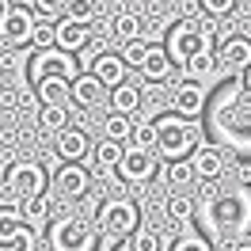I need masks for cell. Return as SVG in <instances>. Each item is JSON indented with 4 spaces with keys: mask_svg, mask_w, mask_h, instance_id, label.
<instances>
[{
    "mask_svg": "<svg viewBox=\"0 0 251 251\" xmlns=\"http://www.w3.org/2000/svg\"><path fill=\"white\" fill-rule=\"evenodd\" d=\"M198 137H202V129L183 118V114H164L156 118V156H164L168 164L172 160H187V152L198 149Z\"/></svg>",
    "mask_w": 251,
    "mask_h": 251,
    "instance_id": "1",
    "label": "cell"
},
{
    "mask_svg": "<svg viewBox=\"0 0 251 251\" xmlns=\"http://www.w3.org/2000/svg\"><path fill=\"white\" fill-rule=\"evenodd\" d=\"M84 69H80L76 53H65L61 46L53 50H31V61H27V80H31V88H38L42 80H73L80 76Z\"/></svg>",
    "mask_w": 251,
    "mask_h": 251,
    "instance_id": "2",
    "label": "cell"
},
{
    "mask_svg": "<svg viewBox=\"0 0 251 251\" xmlns=\"http://www.w3.org/2000/svg\"><path fill=\"white\" fill-rule=\"evenodd\" d=\"M164 50H168L172 65H179V69H187V61L194 57V53L213 50V38L198 27V12H187V19L175 23L172 34H168V42H164Z\"/></svg>",
    "mask_w": 251,
    "mask_h": 251,
    "instance_id": "3",
    "label": "cell"
},
{
    "mask_svg": "<svg viewBox=\"0 0 251 251\" xmlns=\"http://www.w3.org/2000/svg\"><path fill=\"white\" fill-rule=\"evenodd\" d=\"M137 225H141V209L129 198H107L95 209V228L110 240H129L137 232Z\"/></svg>",
    "mask_w": 251,
    "mask_h": 251,
    "instance_id": "4",
    "label": "cell"
},
{
    "mask_svg": "<svg viewBox=\"0 0 251 251\" xmlns=\"http://www.w3.org/2000/svg\"><path fill=\"white\" fill-rule=\"evenodd\" d=\"M50 251H95V236L92 225L76 213H65V217L50 221Z\"/></svg>",
    "mask_w": 251,
    "mask_h": 251,
    "instance_id": "5",
    "label": "cell"
},
{
    "mask_svg": "<svg viewBox=\"0 0 251 251\" xmlns=\"http://www.w3.org/2000/svg\"><path fill=\"white\" fill-rule=\"evenodd\" d=\"M4 190L8 194H16L19 202H27V198H42L46 194V168L38 164V160H12L8 168H4Z\"/></svg>",
    "mask_w": 251,
    "mask_h": 251,
    "instance_id": "6",
    "label": "cell"
},
{
    "mask_svg": "<svg viewBox=\"0 0 251 251\" xmlns=\"http://www.w3.org/2000/svg\"><path fill=\"white\" fill-rule=\"evenodd\" d=\"M160 172V156L156 152H145V149H126V160L118 175H122L126 183H133V187H145V183H152Z\"/></svg>",
    "mask_w": 251,
    "mask_h": 251,
    "instance_id": "7",
    "label": "cell"
},
{
    "mask_svg": "<svg viewBox=\"0 0 251 251\" xmlns=\"http://www.w3.org/2000/svg\"><path fill=\"white\" fill-rule=\"evenodd\" d=\"M34 31H38V16H34L27 4H16V8H12V16L0 23V38H4V42H12V46L31 42Z\"/></svg>",
    "mask_w": 251,
    "mask_h": 251,
    "instance_id": "8",
    "label": "cell"
},
{
    "mask_svg": "<svg viewBox=\"0 0 251 251\" xmlns=\"http://www.w3.org/2000/svg\"><path fill=\"white\" fill-rule=\"evenodd\" d=\"M92 187V172L84 168V164H61L57 172H53V190L61 194V198H84Z\"/></svg>",
    "mask_w": 251,
    "mask_h": 251,
    "instance_id": "9",
    "label": "cell"
},
{
    "mask_svg": "<svg viewBox=\"0 0 251 251\" xmlns=\"http://www.w3.org/2000/svg\"><path fill=\"white\" fill-rule=\"evenodd\" d=\"M172 107L175 114H183V118H202V110H205V92H202V84L198 80H179L175 84V92H172Z\"/></svg>",
    "mask_w": 251,
    "mask_h": 251,
    "instance_id": "10",
    "label": "cell"
},
{
    "mask_svg": "<svg viewBox=\"0 0 251 251\" xmlns=\"http://www.w3.org/2000/svg\"><path fill=\"white\" fill-rule=\"evenodd\" d=\"M53 149H57V156H61L65 164H84V160L92 156V137H88L84 129H76V126H69V129L57 133Z\"/></svg>",
    "mask_w": 251,
    "mask_h": 251,
    "instance_id": "11",
    "label": "cell"
},
{
    "mask_svg": "<svg viewBox=\"0 0 251 251\" xmlns=\"http://www.w3.org/2000/svg\"><path fill=\"white\" fill-rule=\"evenodd\" d=\"M217 65H228V69H251V38L248 34H225L217 46Z\"/></svg>",
    "mask_w": 251,
    "mask_h": 251,
    "instance_id": "12",
    "label": "cell"
},
{
    "mask_svg": "<svg viewBox=\"0 0 251 251\" xmlns=\"http://www.w3.org/2000/svg\"><path fill=\"white\" fill-rule=\"evenodd\" d=\"M190 164L198 172V183H213V179L225 175V152H221L217 145H198L190 152Z\"/></svg>",
    "mask_w": 251,
    "mask_h": 251,
    "instance_id": "13",
    "label": "cell"
},
{
    "mask_svg": "<svg viewBox=\"0 0 251 251\" xmlns=\"http://www.w3.org/2000/svg\"><path fill=\"white\" fill-rule=\"evenodd\" d=\"M92 23H80V19H57V46L65 50V53H80V50L92 42Z\"/></svg>",
    "mask_w": 251,
    "mask_h": 251,
    "instance_id": "14",
    "label": "cell"
},
{
    "mask_svg": "<svg viewBox=\"0 0 251 251\" xmlns=\"http://www.w3.org/2000/svg\"><path fill=\"white\" fill-rule=\"evenodd\" d=\"M107 99V88L95 80V73H80L73 80V107H99Z\"/></svg>",
    "mask_w": 251,
    "mask_h": 251,
    "instance_id": "15",
    "label": "cell"
},
{
    "mask_svg": "<svg viewBox=\"0 0 251 251\" xmlns=\"http://www.w3.org/2000/svg\"><path fill=\"white\" fill-rule=\"evenodd\" d=\"M92 73H95V80L103 84V88H122L126 84V61H122V53H103L99 61L92 65Z\"/></svg>",
    "mask_w": 251,
    "mask_h": 251,
    "instance_id": "16",
    "label": "cell"
},
{
    "mask_svg": "<svg viewBox=\"0 0 251 251\" xmlns=\"http://www.w3.org/2000/svg\"><path fill=\"white\" fill-rule=\"evenodd\" d=\"M38 107H73V84L69 80H42L34 88Z\"/></svg>",
    "mask_w": 251,
    "mask_h": 251,
    "instance_id": "17",
    "label": "cell"
},
{
    "mask_svg": "<svg viewBox=\"0 0 251 251\" xmlns=\"http://www.w3.org/2000/svg\"><path fill=\"white\" fill-rule=\"evenodd\" d=\"M172 73V57H168V50L156 46V42H149V53H145V65H141V76L145 80H168Z\"/></svg>",
    "mask_w": 251,
    "mask_h": 251,
    "instance_id": "18",
    "label": "cell"
},
{
    "mask_svg": "<svg viewBox=\"0 0 251 251\" xmlns=\"http://www.w3.org/2000/svg\"><path fill=\"white\" fill-rule=\"evenodd\" d=\"M110 107H114V114H129V118H133V114L141 110V88L126 80L122 88L110 92Z\"/></svg>",
    "mask_w": 251,
    "mask_h": 251,
    "instance_id": "19",
    "label": "cell"
},
{
    "mask_svg": "<svg viewBox=\"0 0 251 251\" xmlns=\"http://www.w3.org/2000/svg\"><path fill=\"white\" fill-rule=\"evenodd\" d=\"M19 213H23V225L27 228H46L50 225V198L42 194V198H27V202H19Z\"/></svg>",
    "mask_w": 251,
    "mask_h": 251,
    "instance_id": "20",
    "label": "cell"
},
{
    "mask_svg": "<svg viewBox=\"0 0 251 251\" xmlns=\"http://www.w3.org/2000/svg\"><path fill=\"white\" fill-rule=\"evenodd\" d=\"M126 160V145L122 141H110V137H103V141L95 145V164L103 168V172H118Z\"/></svg>",
    "mask_w": 251,
    "mask_h": 251,
    "instance_id": "21",
    "label": "cell"
},
{
    "mask_svg": "<svg viewBox=\"0 0 251 251\" xmlns=\"http://www.w3.org/2000/svg\"><path fill=\"white\" fill-rule=\"evenodd\" d=\"M164 179H168V187H172V190H187V187L198 183V172H194L190 160H172L168 172H164Z\"/></svg>",
    "mask_w": 251,
    "mask_h": 251,
    "instance_id": "22",
    "label": "cell"
},
{
    "mask_svg": "<svg viewBox=\"0 0 251 251\" xmlns=\"http://www.w3.org/2000/svg\"><path fill=\"white\" fill-rule=\"evenodd\" d=\"M23 228H27V225H23L19 205H0V248H4V244H12Z\"/></svg>",
    "mask_w": 251,
    "mask_h": 251,
    "instance_id": "23",
    "label": "cell"
},
{
    "mask_svg": "<svg viewBox=\"0 0 251 251\" xmlns=\"http://www.w3.org/2000/svg\"><path fill=\"white\" fill-rule=\"evenodd\" d=\"M38 129L53 133V137L69 129V107H38Z\"/></svg>",
    "mask_w": 251,
    "mask_h": 251,
    "instance_id": "24",
    "label": "cell"
},
{
    "mask_svg": "<svg viewBox=\"0 0 251 251\" xmlns=\"http://www.w3.org/2000/svg\"><path fill=\"white\" fill-rule=\"evenodd\" d=\"M213 69H217V50H202V53H194V57L187 61L183 76H187V80H205Z\"/></svg>",
    "mask_w": 251,
    "mask_h": 251,
    "instance_id": "25",
    "label": "cell"
},
{
    "mask_svg": "<svg viewBox=\"0 0 251 251\" xmlns=\"http://www.w3.org/2000/svg\"><path fill=\"white\" fill-rule=\"evenodd\" d=\"M103 137L126 145L129 137H133V118H129V114H107V122H103Z\"/></svg>",
    "mask_w": 251,
    "mask_h": 251,
    "instance_id": "26",
    "label": "cell"
},
{
    "mask_svg": "<svg viewBox=\"0 0 251 251\" xmlns=\"http://www.w3.org/2000/svg\"><path fill=\"white\" fill-rule=\"evenodd\" d=\"M145 23L141 16H133V12H122V16H114V34L122 38V42H137V38H145Z\"/></svg>",
    "mask_w": 251,
    "mask_h": 251,
    "instance_id": "27",
    "label": "cell"
},
{
    "mask_svg": "<svg viewBox=\"0 0 251 251\" xmlns=\"http://www.w3.org/2000/svg\"><path fill=\"white\" fill-rule=\"evenodd\" d=\"M164 213H168V221H175V225H187V221L194 217V198H187V194H172L168 205H164Z\"/></svg>",
    "mask_w": 251,
    "mask_h": 251,
    "instance_id": "28",
    "label": "cell"
},
{
    "mask_svg": "<svg viewBox=\"0 0 251 251\" xmlns=\"http://www.w3.org/2000/svg\"><path fill=\"white\" fill-rule=\"evenodd\" d=\"M129 149H145V152H156V122H133V137Z\"/></svg>",
    "mask_w": 251,
    "mask_h": 251,
    "instance_id": "29",
    "label": "cell"
},
{
    "mask_svg": "<svg viewBox=\"0 0 251 251\" xmlns=\"http://www.w3.org/2000/svg\"><path fill=\"white\" fill-rule=\"evenodd\" d=\"M103 53H110V50H107V38H99V34H95L92 42H88V46L76 53V61H80V69H84V73H92V65L99 61Z\"/></svg>",
    "mask_w": 251,
    "mask_h": 251,
    "instance_id": "30",
    "label": "cell"
},
{
    "mask_svg": "<svg viewBox=\"0 0 251 251\" xmlns=\"http://www.w3.org/2000/svg\"><path fill=\"white\" fill-rule=\"evenodd\" d=\"M31 46L34 50H53L57 46V23H53V19H38V31H34Z\"/></svg>",
    "mask_w": 251,
    "mask_h": 251,
    "instance_id": "31",
    "label": "cell"
},
{
    "mask_svg": "<svg viewBox=\"0 0 251 251\" xmlns=\"http://www.w3.org/2000/svg\"><path fill=\"white\" fill-rule=\"evenodd\" d=\"M145 53H149V38H137V42H126V46H122V61H126V69H137V73H141V65H145Z\"/></svg>",
    "mask_w": 251,
    "mask_h": 251,
    "instance_id": "32",
    "label": "cell"
},
{
    "mask_svg": "<svg viewBox=\"0 0 251 251\" xmlns=\"http://www.w3.org/2000/svg\"><path fill=\"white\" fill-rule=\"evenodd\" d=\"M129 244H133V251H164V240L156 228H137L129 236Z\"/></svg>",
    "mask_w": 251,
    "mask_h": 251,
    "instance_id": "33",
    "label": "cell"
},
{
    "mask_svg": "<svg viewBox=\"0 0 251 251\" xmlns=\"http://www.w3.org/2000/svg\"><path fill=\"white\" fill-rule=\"evenodd\" d=\"M95 12H99V0H69V8H65V16L80 19V23H92Z\"/></svg>",
    "mask_w": 251,
    "mask_h": 251,
    "instance_id": "34",
    "label": "cell"
},
{
    "mask_svg": "<svg viewBox=\"0 0 251 251\" xmlns=\"http://www.w3.org/2000/svg\"><path fill=\"white\" fill-rule=\"evenodd\" d=\"M65 8H69V0H34V12L42 19H65Z\"/></svg>",
    "mask_w": 251,
    "mask_h": 251,
    "instance_id": "35",
    "label": "cell"
},
{
    "mask_svg": "<svg viewBox=\"0 0 251 251\" xmlns=\"http://www.w3.org/2000/svg\"><path fill=\"white\" fill-rule=\"evenodd\" d=\"M172 251H213V244L205 240V236H194V232H187V236H179L172 244Z\"/></svg>",
    "mask_w": 251,
    "mask_h": 251,
    "instance_id": "36",
    "label": "cell"
},
{
    "mask_svg": "<svg viewBox=\"0 0 251 251\" xmlns=\"http://www.w3.org/2000/svg\"><path fill=\"white\" fill-rule=\"evenodd\" d=\"M0 251H38V232H34V228H23L12 244H4Z\"/></svg>",
    "mask_w": 251,
    "mask_h": 251,
    "instance_id": "37",
    "label": "cell"
},
{
    "mask_svg": "<svg viewBox=\"0 0 251 251\" xmlns=\"http://www.w3.org/2000/svg\"><path fill=\"white\" fill-rule=\"evenodd\" d=\"M202 8H205V16H228L236 8V0H202Z\"/></svg>",
    "mask_w": 251,
    "mask_h": 251,
    "instance_id": "38",
    "label": "cell"
},
{
    "mask_svg": "<svg viewBox=\"0 0 251 251\" xmlns=\"http://www.w3.org/2000/svg\"><path fill=\"white\" fill-rule=\"evenodd\" d=\"M23 99H19L16 88H8V84H0V110H16Z\"/></svg>",
    "mask_w": 251,
    "mask_h": 251,
    "instance_id": "39",
    "label": "cell"
},
{
    "mask_svg": "<svg viewBox=\"0 0 251 251\" xmlns=\"http://www.w3.org/2000/svg\"><path fill=\"white\" fill-rule=\"evenodd\" d=\"M0 65H4V69H12V65H19V57L12 53V50H4V53H0Z\"/></svg>",
    "mask_w": 251,
    "mask_h": 251,
    "instance_id": "40",
    "label": "cell"
},
{
    "mask_svg": "<svg viewBox=\"0 0 251 251\" xmlns=\"http://www.w3.org/2000/svg\"><path fill=\"white\" fill-rule=\"evenodd\" d=\"M114 251H133V244H129V240H118V248Z\"/></svg>",
    "mask_w": 251,
    "mask_h": 251,
    "instance_id": "41",
    "label": "cell"
},
{
    "mask_svg": "<svg viewBox=\"0 0 251 251\" xmlns=\"http://www.w3.org/2000/svg\"><path fill=\"white\" fill-rule=\"evenodd\" d=\"M244 88H248V92H251V69H248V73H244Z\"/></svg>",
    "mask_w": 251,
    "mask_h": 251,
    "instance_id": "42",
    "label": "cell"
},
{
    "mask_svg": "<svg viewBox=\"0 0 251 251\" xmlns=\"http://www.w3.org/2000/svg\"><path fill=\"white\" fill-rule=\"evenodd\" d=\"M236 251H251V240H248V244H236Z\"/></svg>",
    "mask_w": 251,
    "mask_h": 251,
    "instance_id": "43",
    "label": "cell"
},
{
    "mask_svg": "<svg viewBox=\"0 0 251 251\" xmlns=\"http://www.w3.org/2000/svg\"><path fill=\"white\" fill-rule=\"evenodd\" d=\"M0 76H4V65H0Z\"/></svg>",
    "mask_w": 251,
    "mask_h": 251,
    "instance_id": "44",
    "label": "cell"
}]
</instances>
